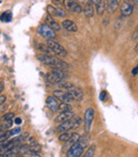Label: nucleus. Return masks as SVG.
Listing matches in <instances>:
<instances>
[{
  "instance_id": "obj_8",
  "label": "nucleus",
  "mask_w": 138,
  "mask_h": 157,
  "mask_svg": "<svg viewBox=\"0 0 138 157\" xmlns=\"http://www.w3.org/2000/svg\"><path fill=\"white\" fill-rule=\"evenodd\" d=\"M53 96L56 97L60 101H63V103H72L74 101L73 97L70 95V93L68 91H65V90H62V89H58V90H55L53 92Z\"/></svg>"
},
{
  "instance_id": "obj_10",
  "label": "nucleus",
  "mask_w": 138,
  "mask_h": 157,
  "mask_svg": "<svg viewBox=\"0 0 138 157\" xmlns=\"http://www.w3.org/2000/svg\"><path fill=\"white\" fill-rule=\"evenodd\" d=\"M84 154V147H82L79 142H74L73 144H71L70 149L67 152V156L68 157H80Z\"/></svg>"
},
{
  "instance_id": "obj_24",
  "label": "nucleus",
  "mask_w": 138,
  "mask_h": 157,
  "mask_svg": "<svg viewBox=\"0 0 138 157\" xmlns=\"http://www.w3.org/2000/svg\"><path fill=\"white\" fill-rule=\"evenodd\" d=\"M26 144V143H25ZM28 147H30V149H32L33 151H35V152H37V153H39V152L41 151V145L38 144V143L36 142L35 140H33L32 142H30V143H28Z\"/></svg>"
},
{
  "instance_id": "obj_2",
  "label": "nucleus",
  "mask_w": 138,
  "mask_h": 157,
  "mask_svg": "<svg viewBox=\"0 0 138 157\" xmlns=\"http://www.w3.org/2000/svg\"><path fill=\"white\" fill-rule=\"evenodd\" d=\"M68 74L65 70H61V68H56V67H53V70L51 71L50 73L47 74V81L49 83H51L52 86H55L58 82L60 81H63L67 78Z\"/></svg>"
},
{
  "instance_id": "obj_21",
  "label": "nucleus",
  "mask_w": 138,
  "mask_h": 157,
  "mask_svg": "<svg viewBox=\"0 0 138 157\" xmlns=\"http://www.w3.org/2000/svg\"><path fill=\"white\" fill-rule=\"evenodd\" d=\"M95 9H96V12H97V14L99 15V16H102V15H103V13L105 12V2H104V0L100 2L99 4L95 6Z\"/></svg>"
},
{
  "instance_id": "obj_4",
  "label": "nucleus",
  "mask_w": 138,
  "mask_h": 157,
  "mask_svg": "<svg viewBox=\"0 0 138 157\" xmlns=\"http://www.w3.org/2000/svg\"><path fill=\"white\" fill-rule=\"evenodd\" d=\"M46 45L48 46V47L51 49L52 54L55 55V56L60 57V58H62V57H66L67 56V50L65 49L64 47H63L61 44H58V42H55L54 40H51V39H48L47 43H46Z\"/></svg>"
},
{
  "instance_id": "obj_18",
  "label": "nucleus",
  "mask_w": 138,
  "mask_h": 157,
  "mask_svg": "<svg viewBox=\"0 0 138 157\" xmlns=\"http://www.w3.org/2000/svg\"><path fill=\"white\" fill-rule=\"evenodd\" d=\"M45 24H46V25L49 26V27L51 28V29H53L55 32H56V31H60L61 28H62V27H61L60 24H58L56 21H54L53 17H52L51 15H49V14H48V16L46 17V19H45Z\"/></svg>"
},
{
  "instance_id": "obj_38",
  "label": "nucleus",
  "mask_w": 138,
  "mask_h": 157,
  "mask_svg": "<svg viewBox=\"0 0 138 157\" xmlns=\"http://www.w3.org/2000/svg\"><path fill=\"white\" fill-rule=\"evenodd\" d=\"M133 4L134 6H138V0H133Z\"/></svg>"
},
{
  "instance_id": "obj_40",
  "label": "nucleus",
  "mask_w": 138,
  "mask_h": 157,
  "mask_svg": "<svg viewBox=\"0 0 138 157\" xmlns=\"http://www.w3.org/2000/svg\"><path fill=\"white\" fill-rule=\"evenodd\" d=\"M1 127H2V125H1V124H0V129H1Z\"/></svg>"
},
{
  "instance_id": "obj_34",
  "label": "nucleus",
  "mask_w": 138,
  "mask_h": 157,
  "mask_svg": "<svg viewBox=\"0 0 138 157\" xmlns=\"http://www.w3.org/2000/svg\"><path fill=\"white\" fill-rule=\"evenodd\" d=\"M14 122H15V124H16V125H20L23 121H21L20 118H17V119H15V120H14Z\"/></svg>"
},
{
  "instance_id": "obj_26",
  "label": "nucleus",
  "mask_w": 138,
  "mask_h": 157,
  "mask_svg": "<svg viewBox=\"0 0 138 157\" xmlns=\"http://www.w3.org/2000/svg\"><path fill=\"white\" fill-rule=\"evenodd\" d=\"M79 138H80V135L78 134V132H73V134H70V138L68 140V142L70 144H73L74 142H76V141L79 140Z\"/></svg>"
},
{
  "instance_id": "obj_33",
  "label": "nucleus",
  "mask_w": 138,
  "mask_h": 157,
  "mask_svg": "<svg viewBox=\"0 0 138 157\" xmlns=\"http://www.w3.org/2000/svg\"><path fill=\"white\" fill-rule=\"evenodd\" d=\"M89 2H91V3L94 4V6H97V4H99L101 1H103V0H88Z\"/></svg>"
},
{
  "instance_id": "obj_1",
  "label": "nucleus",
  "mask_w": 138,
  "mask_h": 157,
  "mask_svg": "<svg viewBox=\"0 0 138 157\" xmlns=\"http://www.w3.org/2000/svg\"><path fill=\"white\" fill-rule=\"evenodd\" d=\"M37 60L41 61V63L46 64V65L52 66V67H56V68H61V70H68L69 64L65 61H63L62 59H58L56 57L52 56V55H45V54H41L36 56Z\"/></svg>"
},
{
  "instance_id": "obj_30",
  "label": "nucleus",
  "mask_w": 138,
  "mask_h": 157,
  "mask_svg": "<svg viewBox=\"0 0 138 157\" xmlns=\"http://www.w3.org/2000/svg\"><path fill=\"white\" fill-rule=\"evenodd\" d=\"M6 101V96L3 94H0V105H3Z\"/></svg>"
},
{
  "instance_id": "obj_3",
  "label": "nucleus",
  "mask_w": 138,
  "mask_h": 157,
  "mask_svg": "<svg viewBox=\"0 0 138 157\" xmlns=\"http://www.w3.org/2000/svg\"><path fill=\"white\" fill-rule=\"evenodd\" d=\"M82 125V120L79 117H76V118H72L68 121H65L63 123H60L58 124V127H56V132H69V130H72L74 128H78L79 126Z\"/></svg>"
},
{
  "instance_id": "obj_5",
  "label": "nucleus",
  "mask_w": 138,
  "mask_h": 157,
  "mask_svg": "<svg viewBox=\"0 0 138 157\" xmlns=\"http://www.w3.org/2000/svg\"><path fill=\"white\" fill-rule=\"evenodd\" d=\"M37 33L41 36L46 37V39H51V40H54L56 37V33L54 31L53 29L49 27L48 25L46 24H41L37 27Z\"/></svg>"
},
{
  "instance_id": "obj_41",
  "label": "nucleus",
  "mask_w": 138,
  "mask_h": 157,
  "mask_svg": "<svg viewBox=\"0 0 138 157\" xmlns=\"http://www.w3.org/2000/svg\"><path fill=\"white\" fill-rule=\"evenodd\" d=\"M123 1H130V0H123Z\"/></svg>"
},
{
  "instance_id": "obj_29",
  "label": "nucleus",
  "mask_w": 138,
  "mask_h": 157,
  "mask_svg": "<svg viewBox=\"0 0 138 157\" xmlns=\"http://www.w3.org/2000/svg\"><path fill=\"white\" fill-rule=\"evenodd\" d=\"M3 122V124H2V127H3V129H9V128L12 126L13 124V121L12 120H5V121H2Z\"/></svg>"
},
{
  "instance_id": "obj_28",
  "label": "nucleus",
  "mask_w": 138,
  "mask_h": 157,
  "mask_svg": "<svg viewBox=\"0 0 138 157\" xmlns=\"http://www.w3.org/2000/svg\"><path fill=\"white\" fill-rule=\"evenodd\" d=\"M20 127H15V128H13V129H10L9 130V135H10V137L11 136H17L18 134H20Z\"/></svg>"
},
{
  "instance_id": "obj_20",
  "label": "nucleus",
  "mask_w": 138,
  "mask_h": 157,
  "mask_svg": "<svg viewBox=\"0 0 138 157\" xmlns=\"http://www.w3.org/2000/svg\"><path fill=\"white\" fill-rule=\"evenodd\" d=\"M60 112H64V111H72V106L69 103H63L61 101L58 104V110Z\"/></svg>"
},
{
  "instance_id": "obj_39",
  "label": "nucleus",
  "mask_w": 138,
  "mask_h": 157,
  "mask_svg": "<svg viewBox=\"0 0 138 157\" xmlns=\"http://www.w3.org/2000/svg\"><path fill=\"white\" fill-rule=\"evenodd\" d=\"M134 49H135V52H138V43H137V45L135 46V48H134Z\"/></svg>"
},
{
  "instance_id": "obj_16",
  "label": "nucleus",
  "mask_w": 138,
  "mask_h": 157,
  "mask_svg": "<svg viewBox=\"0 0 138 157\" xmlns=\"http://www.w3.org/2000/svg\"><path fill=\"white\" fill-rule=\"evenodd\" d=\"M95 6H94L91 2H86V3H84V6H83V11L82 12L84 13V15L87 17V18H91V17L94 16V14H95Z\"/></svg>"
},
{
  "instance_id": "obj_36",
  "label": "nucleus",
  "mask_w": 138,
  "mask_h": 157,
  "mask_svg": "<svg viewBox=\"0 0 138 157\" xmlns=\"http://www.w3.org/2000/svg\"><path fill=\"white\" fill-rule=\"evenodd\" d=\"M132 73H133V75H134V76H135V75H137V74H138V65L134 68V70H133V72H132Z\"/></svg>"
},
{
  "instance_id": "obj_14",
  "label": "nucleus",
  "mask_w": 138,
  "mask_h": 157,
  "mask_svg": "<svg viewBox=\"0 0 138 157\" xmlns=\"http://www.w3.org/2000/svg\"><path fill=\"white\" fill-rule=\"evenodd\" d=\"M68 92L70 93L72 97H73L74 101H81L84 97V93H83V90L81 88L76 87V86H72L71 88L68 90Z\"/></svg>"
},
{
  "instance_id": "obj_15",
  "label": "nucleus",
  "mask_w": 138,
  "mask_h": 157,
  "mask_svg": "<svg viewBox=\"0 0 138 157\" xmlns=\"http://www.w3.org/2000/svg\"><path fill=\"white\" fill-rule=\"evenodd\" d=\"M58 99L56 97H54L53 95H50L46 98V105L49 108V110H51L52 112H56L58 110Z\"/></svg>"
},
{
  "instance_id": "obj_27",
  "label": "nucleus",
  "mask_w": 138,
  "mask_h": 157,
  "mask_svg": "<svg viewBox=\"0 0 138 157\" xmlns=\"http://www.w3.org/2000/svg\"><path fill=\"white\" fill-rule=\"evenodd\" d=\"M15 118V114L14 112H6L5 114L1 117V120L2 121H5V120H12V119Z\"/></svg>"
},
{
  "instance_id": "obj_19",
  "label": "nucleus",
  "mask_w": 138,
  "mask_h": 157,
  "mask_svg": "<svg viewBox=\"0 0 138 157\" xmlns=\"http://www.w3.org/2000/svg\"><path fill=\"white\" fill-rule=\"evenodd\" d=\"M12 12L11 11H5L0 15V21H3V23H10L12 21Z\"/></svg>"
},
{
  "instance_id": "obj_13",
  "label": "nucleus",
  "mask_w": 138,
  "mask_h": 157,
  "mask_svg": "<svg viewBox=\"0 0 138 157\" xmlns=\"http://www.w3.org/2000/svg\"><path fill=\"white\" fill-rule=\"evenodd\" d=\"M74 117L73 111H64V112H60V114L55 117L54 119V123L55 124H60V123H63L65 121H68L70 119H72Z\"/></svg>"
},
{
  "instance_id": "obj_9",
  "label": "nucleus",
  "mask_w": 138,
  "mask_h": 157,
  "mask_svg": "<svg viewBox=\"0 0 138 157\" xmlns=\"http://www.w3.org/2000/svg\"><path fill=\"white\" fill-rule=\"evenodd\" d=\"M94 118H95V110L93 108H88L85 111L84 114V126H85V132H89L91 127V124L94 122Z\"/></svg>"
},
{
  "instance_id": "obj_35",
  "label": "nucleus",
  "mask_w": 138,
  "mask_h": 157,
  "mask_svg": "<svg viewBox=\"0 0 138 157\" xmlns=\"http://www.w3.org/2000/svg\"><path fill=\"white\" fill-rule=\"evenodd\" d=\"M4 90V82L3 81H0V93H2Z\"/></svg>"
},
{
  "instance_id": "obj_23",
  "label": "nucleus",
  "mask_w": 138,
  "mask_h": 157,
  "mask_svg": "<svg viewBox=\"0 0 138 157\" xmlns=\"http://www.w3.org/2000/svg\"><path fill=\"white\" fill-rule=\"evenodd\" d=\"M37 49L41 52V54H45V55H53L49 47L47 45H37Z\"/></svg>"
},
{
  "instance_id": "obj_25",
  "label": "nucleus",
  "mask_w": 138,
  "mask_h": 157,
  "mask_svg": "<svg viewBox=\"0 0 138 157\" xmlns=\"http://www.w3.org/2000/svg\"><path fill=\"white\" fill-rule=\"evenodd\" d=\"M95 153H96V145L93 144L87 149V151L84 153V156L85 157H93V156H95Z\"/></svg>"
},
{
  "instance_id": "obj_17",
  "label": "nucleus",
  "mask_w": 138,
  "mask_h": 157,
  "mask_svg": "<svg viewBox=\"0 0 138 157\" xmlns=\"http://www.w3.org/2000/svg\"><path fill=\"white\" fill-rule=\"evenodd\" d=\"M62 27L68 32L78 31V26H76V24L74 23V21H72L71 19H65L62 23Z\"/></svg>"
},
{
  "instance_id": "obj_31",
  "label": "nucleus",
  "mask_w": 138,
  "mask_h": 157,
  "mask_svg": "<svg viewBox=\"0 0 138 157\" xmlns=\"http://www.w3.org/2000/svg\"><path fill=\"white\" fill-rule=\"evenodd\" d=\"M105 97H106V92L102 91L101 93H100V99H101V101H105Z\"/></svg>"
},
{
  "instance_id": "obj_32",
  "label": "nucleus",
  "mask_w": 138,
  "mask_h": 157,
  "mask_svg": "<svg viewBox=\"0 0 138 157\" xmlns=\"http://www.w3.org/2000/svg\"><path fill=\"white\" fill-rule=\"evenodd\" d=\"M137 39H138V28L135 30L134 33H133V35H132V40H134L135 41V40H137Z\"/></svg>"
},
{
  "instance_id": "obj_7",
  "label": "nucleus",
  "mask_w": 138,
  "mask_h": 157,
  "mask_svg": "<svg viewBox=\"0 0 138 157\" xmlns=\"http://www.w3.org/2000/svg\"><path fill=\"white\" fill-rule=\"evenodd\" d=\"M47 12L49 15H51L52 17H58V18H64L67 16V13L64 9H62L61 6H55L49 4L47 6Z\"/></svg>"
},
{
  "instance_id": "obj_6",
  "label": "nucleus",
  "mask_w": 138,
  "mask_h": 157,
  "mask_svg": "<svg viewBox=\"0 0 138 157\" xmlns=\"http://www.w3.org/2000/svg\"><path fill=\"white\" fill-rule=\"evenodd\" d=\"M63 6H65L66 10L72 13H76V14H80L83 11V6L76 0H63Z\"/></svg>"
},
{
  "instance_id": "obj_12",
  "label": "nucleus",
  "mask_w": 138,
  "mask_h": 157,
  "mask_svg": "<svg viewBox=\"0 0 138 157\" xmlns=\"http://www.w3.org/2000/svg\"><path fill=\"white\" fill-rule=\"evenodd\" d=\"M121 0H107L105 3V11L108 14H114L119 9V4Z\"/></svg>"
},
{
  "instance_id": "obj_22",
  "label": "nucleus",
  "mask_w": 138,
  "mask_h": 157,
  "mask_svg": "<svg viewBox=\"0 0 138 157\" xmlns=\"http://www.w3.org/2000/svg\"><path fill=\"white\" fill-rule=\"evenodd\" d=\"M69 138H70L69 132H62L58 135V140H60L61 142H68Z\"/></svg>"
},
{
  "instance_id": "obj_37",
  "label": "nucleus",
  "mask_w": 138,
  "mask_h": 157,
  "mask_svg": "<svg viewBox=\"0 0 138 157\" xmlns=\"http://www.w3.org/2000/svg\"><path fill=\"white\" fill-rule=\"evenodd\" d=\"M76 1L79 3H86V2H88V0H76Z\"/></svg>"
},
{
  "instance_id": "obj_11",
  "label": "nucleus",
  "mask_w": 138,
  "mask_h": 157,
  "mask_svg": "<svg viewBox=\"0 0 138 157\" xmlns=\"http://www.w3.org/2000/svg\"><path fill=\"white\" fill-rule=\"evenodd\" d=\"M133 11H134V4L130 3V1H124L120 6V14L122 17L131 16Z\"/></svg>"
}]
</instances>
